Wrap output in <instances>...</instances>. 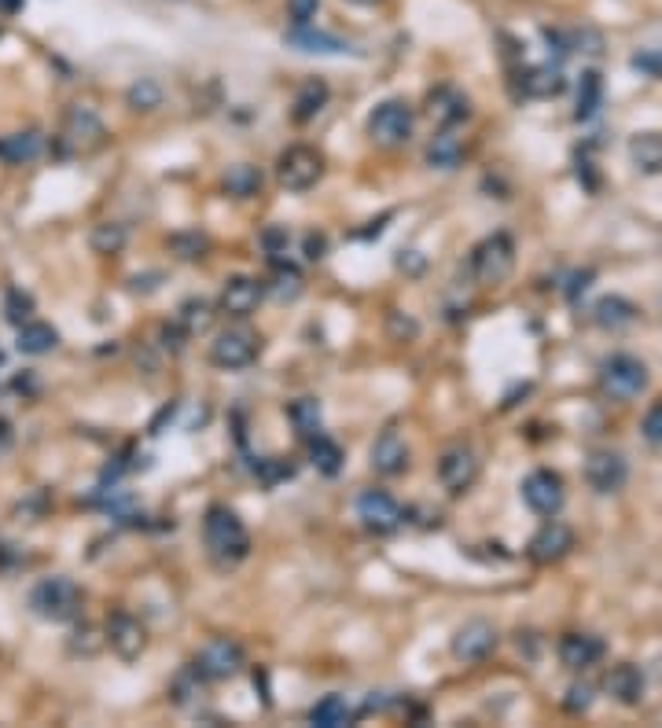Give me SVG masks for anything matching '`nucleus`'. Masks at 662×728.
I'll return each instance as SVG.
<instances>
[{
    "label": "nucleus",
    "mask_w": 662,
    "mask_h": 728,
    "mask_svg": "<svg viewBox=\"0 0 662 728\" xmlns=\"http://www.w3.org/2000/svg\"><path fill=\"white\" fill-rule=\"evenodd\" d=\"M63 148L70 155H89V151L103 148V140H107V129H103L100 114L92 111V107H70L67 118H63Z\"/></svg>",
    "instance_id": "nucleus-9"
},
{
    "label": "nucleus",
    "mask_w": 662,
    "mask_h": 728,
    "mask_svg": "<svg viewBox=\"0 0 662 728\" xmlns=\"http://www.w3.org/2000/svg\"><path fill=\"white\" fill-rule=\"evenodd\" d=\"M427 118L434 126L453 129L460 118H468V96L453 85H438V89L427 92Z\"/></svg>",
    "instance_id": "nucleus-20"
},
{
    "label": "nucleus",
    "mask_w": 662,
    "mask_h": 728,
    "mask_svg": "<svg viewBox=\"0 0 662 728\" xmlns=\"http://www.w3.org/2000/svg\"><path fill=\"white\" fill-rule=\"evenodd\" d=\"M107 644H111V651H115L122 662H133L144 655V648H148V629H144V622L140 618H133L129 611H115V615H107Z\"/></svg>",
    "instance_id": "nucleus-11"
},
{
    "label": "nucleus",
    "mask_w": 662,
    "mask_h": 728,
    "mask_svg": "<svg viewBox=\"0 0 662 728\" xmlns=\"http://www.w3.org/2000/svg\"><path fill=\"white\" fill-rule=\"evenodd\" d=\"M126 225H118V221H100V225H92L89 232V247L96 254H118L122 247H126Z\"/></svg>",
    "instance_id": "nucleus-35"
},
{
    "label": "nucleus",
    "mask_w": 662,
    "mask_h": 728,
    "mask_svg": "<svg viewBox=\"0 0 662 728\" xmlns=\"http://www.w3.org/2000/svg\"><path fill=\"white\" fill-rule=\"evenodd\" d=\"M493 648H497V629L490 622H482V618L464 622L457 629V637H453V659L460 662H482Z\"/></svg>",
    "instance_id": "nucleus-16"
},
{
    "label": "nucleus",
    "mask_w": 662,
    "mask_h": 728,
    "mask_svg": "<svg viewBox=\"0 0 662 728\" xmlns=\"http://www.w3.org/2000/svg\"><path fill=\"white\" fill-rule=\"evenodd\" d=\"M287 420L295 423L298 438H313V434H320V401L317 398H298L287 405Z\"/></svg>",
    "instance_id": "nucleus-33"
},
{
    "label": "nucleus",
    "mask_w": 662,
    "mask_h": 728,
    "mask_svg": "<svg viewBox=\"0 0 662 728\" xmlns=\"http://www.w3.org/2000/svg\"><path fill=\"white\" fill-rule=\"evenodd\" d=\"M30 611L45 622H70L81 611V589L63 574L37 581L30 592Z\"/></svg>",
    "instance_id": "nucleus-2"
},
{
    "label": "nucleus",
    "mask_w": 662,
    "mask_h": 728,
    "mask_svg": "<svg viewBox=\"0 0 662 728\" xmlns=\"http://www.w3.org/2000/svg\"><path fill=\"white\" fill-rule=\"evenodd\" d=\"M324 251H328V239L313 236V232H309V236H306V258H309V262H320V258H324Z\"/></svg>",
    "instance_id": "nucleus-46"
},
{
    "label": "nucleus",
    "mask_w": 662,
    "mask_h": 728,
    "mask_svg": "<svg viewBox=\"0 0 662 728\" xmlns=\"http://www.w3.org/2000/svg\"><path fill=\"white\" fill-rule=\"evenodd\" d=\"M273 295L280 298V302H295L298 295H302V276H298V269H276L273 276Z\"/></svg>",
    "instance_id": "nucleus-39"
},
{
    "label": "nucleus",
    "mask_w": 662,
    "mask_h": 728,
    "mask_svg": "<svg viewBox=\"0 0 662 728\" xmlns=\"http://www.w3.org/2000/svg\"><path fill=\"white\" fill-rule=\"evenodd\" d=\"M567 695H571V699H567V710H574V714L593 706V688H589V684H574Z\"/></svg>",
    "instance_id": "nucleus-45"
},
{
    "label": "nucleus",
    "mask_w": 662,
    "mask_h": 728,
    "mask_svg": "<svg viewBox=\"0 0 662 728\" xmlns=\"http://www.w3.org/2000/svg\"><path fill=\"white\" fill-rule=\"evenodd\" d=\"M41 151H45V137H41L37 129H23V133L0 137V162H8V166H26V162H34Z\"/></svg>",
    "instance_id": "nucleus-23"
},
{
    "label": "nucleus",
    "mask_w": 662,
    "mask_h": 728,
    "mask_svg": "<svg viewBox=\"0 0 662 728\" xmlns=\"http://www.w3.org/2000/svg\"><path fill=\"white\" fill-rule=\"evenodd\" d=\"M479 478V456L468 445H449L442 460H438V482L449 493H468Z\"/></svg>",
    "instance_id": "nucleus-13"
},
{
    "label": "nucleus",
    "mask_w": 662,
    "mask_h": 728,
    "mask_svg": "<svg viewBox=\"0 0 662 728\" xmlns=\"http://www.w3.org/2000/svg\"><path fill=\"white\" fill-rule=\"evenodd\" d=\"M30 309H34V298L23 295V291H8V306H4V313H8V320H12V324H23V320H30Z\"/></svg>",
    "instance_id": "nucleus-41"
},
{
    "label": "nucleus",
    "mask_w": 662,
    "mask_h": 728,
    "mask_svg": "<svg viewBox=\"0 0 662 728\" xmlns=\"http://www.w3.org/2000/svg\"><path fill=\"white\" fill-rule=\"evenodd\" d=\"M600 100H604V81H600L596 70H585L582 85H578V111H574V118H578V122L593 118V114L600 111Z\"/></svg>",
    "instance_id": "nucleus-36"
},
{
    "label": "nucleus",
    "mask_w": 662,
    "mask_h": 728,
    "mask_svg": "<svg viewBox=\"0 0 662 728\" xmlns=\"http://www.w3.org/2000/svg\"><path fill=\"white\" fill-rule=\"evenodd\" d=\"M203 681H232L243 670V648L229 637H214L210 644H203V651L195 655L192 666Z\"/></svg>",
    "instance_id": "nucleus-8"
},
{
    "label": "nucleus",
    "mask_w": 662,
    "mask_h": 728,
    "mask_svg": "<svg viewBox=\"0 0 662 728\" xmlns=\"http://www.w3.org/2000/svg\"><path fill=\"white\" fill-rule=\"evenodd\" d=\"M626 456L615 453V449H596V453H589V460H585V482L593 486L596 493H618L622 486H626Z\"/></svg>",
    "instance_id": "nucleus-14"
},
{
    "label": "nucleus",
    "mask_w": 662,
    "mask_h": 728,
    "mask_svg": "<svg viewBox=\"0 0 662 728\" xmlns=\"http://www.w3.org/2000/svg\"><path fill=\"white\" fill-rule=\"evenodd\" d=\"M600 659H604V640L593 637V633H567L560 640V662L567 670L582 673L589 666H596Z\"/></svg>",
    "instance_id": "nucleus-21"
},
{
    "label": "nucleus",
    "mask_w": 662,
    "mask_h": 728,
    "mask_svg": "<svg viewBox=\"0 0 662 728\" xmlns=\"http://www.w3.org/2000/svg\"><path fill=\"white\" fill-rule=\"evenodd\" d=\"M563 501H567V490H563V478L556 475V471L541 467V471H534V475H526L523 504L534 515H545V519H552V515L563 508Z\"/></svg>",
    "instance_id": "nucleus-10"
},
{
    "label": "nucleus",
    "mask_w": 662,
    "mask_h": 728,
    "mask_svg": "<svg viewBox=\"0 0 662 728\" xmlns=\"http://www.w3.org/2000/svg\"><path fill=\"white\" fill-rule=\"evenodd\" d=\"M515 269V243L504 232H493V236H486L471 251V273H475V280L486 287H497L504 284L508 276H512Z\"/></svg>",
    "instance_id": "nucleus-3"
},
{
    "label": "nucleus",
    "mask_w": 662,
    "mask_h": 728,
    "mask_svg": "<svg viewBox=\"0 0 662 728\" xmlns=\"http://www.w3.org/2000/svg\"><path fill=\"white\" fill-rule=\"evenodd\" d=\"M265 298V287L254 280V276H232V280H225V287H221V298H217V306H221V313L232 320H247L254 313V309L262 306Z\"/></svg>",
    "instance_id": "nucleus-15"
},
{
    "label": "nucleus",
    "mask_w": 662,
    "mask_h": 728,
    "mask_svg": "<svg viewBox=\"0 0 662 728\" xmlns=\"http://www.w3.org/2000/svg\"><path fill=\"white\" fill-rule=\"evenodd\" d=\"M633 67L651 74V78H662V48H655V52H637V56H633Z\"/></svg>",
    "instance_id": "nucleus-44"
},
{
    "label": "nucleus",
    "mask_w": 662,
    "mask_h": 728,
    "mask_svg": "<svg viewBox=\"0 0 662 728\" xmlns=\"http://www.w3.org/2000/svg\"><path fill=\"white\" fill-rule=\"evenodd\" d=\"M593 320H596V324H600V328L618 331V328H629V324L637 320V309L629 306L626 298L611 295V298H600V302H596Z\"/></svg>",
    "instance_id": "nucleus-30"
},
{
    "label": "nucleus",
    "mask_w": 662,
    "mask_h": 728,
    "mask_svg": "<svg viewBox=\"0 0 662 728\" xmlns=\"http://www.w3.org/2000/svg\"><path fill=\"white\" fill-rule=\"evenodd\" d=\"M221 184H225V192H229L232 199H251V195L262 192V170L240 162V166H229V173H225V181Z\"/></svg>",
    "instance_id": "nucleus-32"
},
{
    "label": "nucleus",
    "mask_w": 662,
    "mask_h": 728,
    "mask_svg": "<svg viewBox=\"0 0 662 728\" xmlns=\"http://www.w3.org/2000/svg\"><path fill=\"white\" fill-rule=\"evenodd\" d=\"M254 475L262 478L265 486H276V482H284V478H291L295 475V467L291 464H284V460H258V464H254Z\"/></svg>",
    "instance_id": "nucleus-40"
},
{
    "label": "nucleus",
    "mask_w": 662,
    "mask_h": 728,
    "mask_svg": "<svg viewBox=\"0 0 662 728\" xmlns=\"http://www.w3.org/2000/svg\"><path fill=\"white\" fill-rule=\"evenodd\" d=\"M629 162L640 173H662V133H637L629 140Z\"/></svg>",
    "instance_id": "nucleus-28"
},
{
    "label": "nucleus",
    "mask_w": 662,
    "mask_h": 728,
    "mask_svg": "<svg viewBox=\"0 0 662 728\" xmlns=\"http://www.w3.org/2000/svg\"><path fill=\"white\" fill-rule=\"evenodd\" d=\"M15 346H19V353L41 357V353H52L59 346V331L52 324H45V320H23Z\"/></svg>",
    "instance_id": "nucleus-25"
},
{
    "label": "nucleus",
    "mask_w": 662,
    "mask_h": 728,
    "mask_svg": "<svg viewBox=\"0 0 662 728\" xmlns=\"http://www.w3.org/2000/svg\"><path fill=\"white\" fill-rule=\"evenodd\" d=\"M372 471L376 475H401L405 471V464H409V445H405V438H401L398 427H387V431H379V438L372 442Z\"/></svg>",
    "instance_id": "nucleus-18"
},
{
    "label": "nucleus",
    "mask_w": 662,
    "mask_h": 728,
    "mask_svg": "<svg viewBox=\"0 0 662 728\" xmlns=\"http://www.w3.org/2000/svg\"><path fill=\"white\" fill-rule=\"evenodd\" d=\"M427 166H434V170H453V166H460V159H464V140L453 133V129H442V133H434L431 144H427Z\"/></svg>",
    "instance_id": "nucleus-27"
},
{
    "label": "nucleus",
    "mask_w": 662,
    "mask_h": 728,
    "mask_svg": "<svg viewBox=\"0 0 662 728\" xmlns=\"http://www.w3.org/2000/svg\"><path fill=\"white\" fill-rule=\"evenodd\" d=\"M567 89V78L560 74V67H530L526 74H519V92L530 100H552Z\"/></svg>",
    "instance_id": "nucleus-24"
},
{
    "label": "nucleus",
    "mask_w": 662,
    "mask_h": 728,
    "mask_svg": "<svg viewBox=\"0 0 662 728\" xmlns=\"http://www.w3.org/2000/svg\"><path fill=\"white\" fill-rule=\"evenodd\" d=\"M309 721L320 728H339L350 721V703H346L343 695H324L320 703H313L309 710Z\"/></svg>",
    "instance_id": "nucleus-34"
},
{
    "label": "nucleus",
    "mask_w": 662,
    "mask_h": 728,
    "mask_svg": "<svg viewBox=\"0 0 662 728\" xmlns=\"http://www.w3.org/2000/svg\"><path fill=\"white\" fill-rule=\"evenodd\" d=\"M640 431H644V438H648L651 445H659L662 449V401L648 409V416H644V423H640Z\"/></svg>",
    "instance_id": "nucleus-42"
},
{
    "label": "nucleus",
    "mask_w": 662,
    "mask_h": 728,
    "mask_svg": "<svg viewBox=\"0 0 662 728\" xmlns=\"http://www.w3.org/2000/svg\"><path fill=\"white\" fill-rule=\"evenodd\" d=\"M604 684H607V692L615 695L622 706H637L640 699H644V673H640L633 662H618V666H611Z\"/></svg>",
    "instance_id": "nucleus-22"
},
{
    "label": "nucleus",
    "mask_w": 662,
    "mask_h": 728,
    "mask_svg": "<svg viewBox=\"0 0 662 728\" xmlns=\"http://www.w3.org/2000/svg\"><path fill=\"white\" fill-rule=\"evenodd\" d=\"M343 445L339 442H331L328 434H313V438H309V464L317 467L320 475H339V471H343Z\"/></svg>",
    "instance_id": "nucleus-29"
},
{
    "label": "nucleus",
    "mask_w": 662,
    "mask_h": 728,
    "mask_svg": "<svg viewBox=\"0 0 662 728\" xmlns=\"http://www.w3.org/2000/svg\"><path fill=\"white\" fill-rule=\"evenodd\" d=\"M173 324H177V331H181L184 339H195V335L210 331V324H214V306L206 298H188V302L177 306Z\"/></svg>",
    "instance_id": "nucleus-26"
},
{
    "label": "nucleus",
    "mask_w": 662,
    "mask_h": 728,
    "mask_svg": "<svg viewBox=\"0 0 662 728\" xmlns=\"http://www.w3.org/2000/svg\"><path fill=\"white\" fill-rule=\"evenodd\" d=\"M346 4H357V8H376V4H383V0H346Z\"/></svg>",
    "instance_id": "nucleus-49"
},
{
    "label": "nucleus",
    "mask_w": 662,
    "mask_h": 728,
    "mask_svg": "<svg viewBox=\"0 0 662 728\" xmlns=\"http://www.w3.org/2000/svg\"><path fill=\"white\" fill-rule=\"evenodd\" d=\"M284 45L295 48V52H306V56H346V52H354V45H350V41L328 34V30H313L309 23L295 26V30H287Z\"/></svg>",
    "instance_id": "nucleus-17"
},
{
    "label": "nucleus",
    "mask_w": 662,
    "mask_h": 728,
    "mask_svg": "<svg viewBox=\"0 0 662 728\" xmlns=\"http://www.w3.org/2000/svg\"><path fill=\"white\" fill-rule=\"evenodd\" d=\"M644 387H648V364L637 361L633 353H615L600 368V390H604L607 398L629 401L637 398Z\"/></svg>",
    "instance_id": "nucleus-5"
},
{
    "label": "nucleus",
    "mask_w": 662,
    "mask_h": 728,
    "mask_svg": "<svg viewBox=\"0 0 662 728\" xmlns=\"http://www.w3.org/2000/svg\"><path fill=\"white\" fill-rule=\"evenodd\" d=\"M162 103V89L151 78H140L133 89H129V107L133 111H155Z\"/></svg>",
    "instance_id": "nucleus-37"
},
{
    "label": "nucleus",
    "mask_w": 662,
    "mask_h": 728,
    "mask_svg": "<svg viewBox=\"0 0 662 728\" xmlns=\"http://www.w3.org/2000/svg\"><path fill=\"white\" fill-rule=\"evenodd\" d=\"M324 103H328V85H324V81H317V78H309L306 85L298 89L291 118H295V122H313V118L324 111Z\"/></svg>",
    "instance_id": "nucleus-31"
},
{
    "label": "nucleus",
    "mask_w": 662,
    "mask_h": 728,
    "mask_svg": "<svg viewBox=\"0 0 662 728\" xmlns=\"http://www.w3.org/2000/svg\"><path fill=\"white\" fill-rule=\"evenodd\" d=\"M571 548H574L571 526L556 523V519H548V523L530 537V559H534V563H556V559H563Z\"/></svg>",
    "instance_id": "nucleus-19"
},
{
    "label": "nucleus",
    "mask_w": 662,
    "mask_h": 728,
    "mask_svg": "<svg viewBox=\"0 0 662 728\" xmlns=\"http://www.w3.org/2000/svg\"><path fill=\"white\" fill-rule=\"evenodd\" d=\"M412 129H416V114L405 100H383L368 114V137L383 144V148H401L409 144Z\"/></svg>",
    "instance_id": "nucleus-4"
},
{
    "label": "nucleus",
    "mask_w": 662,
    "mask_h": 728,
    "mask_svg": "<svg viewBox=\"0 0 662 728\" xmlns=\"http://www.w3.org/2000/svg\"><path fill=\"white\" fill-rule=\"evenodd\" d=\"M19 8H23V0H0V12L4 15H15Z\"/></svg>",
    "instance_id": "nucleus-48"
},
{
    "label": "nucleus",
    "mask_w": 662,
    "mask_h": 728,
    "mask_svg": "<svg viewBox=\"0 0 662 728\" xmlns=\"http://www.w3.org/2000/svg\"><path fill=\"white\" fill-rule=\"evenodd\" d=\"M317 8H320V0H287V12H291V23L295 26L313 23Z\"/></svg>",
    "instance_id": "nucleus-43"
},
{
    "label": "nucleus",
    "mask_w": 662,
    "mask_h": 728,
    "mask_svg": "<svg viewBox=\"0 0 662 728\" xmlns=\"http://www.w3.org/2000/svg\"><path fill=\"white\" fill-rule=\"evenodd\" d=\"M258 350H262L258 331H251V328H225L214 342H210V364L225 368V372H240V368L254 364Z\"/></svg>",
    "instance_id": "nucleus-7"
},
{
    "label": "nucleus",
    "mask_w": 662,
    "mask_h": 728,
    "mask_svg": "<svg viewBox=\"0 0 662 728\" xmlns=\"http://www.w3.org/2000/svg\"><path fill=\"white\" fill-rule=\"evenodd\" d=\"M357 519L365 523V530L383 537V534H394V530H398L405 512H401V504L394 501L387 490H368L357 497Z\"/></svg>",
    "instance_id": "nucleus-12"
},
{
    "label": "nucleus",
    "mask_w": 662,
    "mask_h": 728,
    "mask_svg": "<svg viewBox=\"0 0 662 728\" xmlns=\"http://www.w3.org/2000/svg\"><path fill=\"white\" fill-rule=\"evenodd\" d=\"M12 438H15V434H12V423L0 416V456L12 449Z\"/></svg>",
    "instance_id": "nucleus-47"
},
{
    "label": "nucleus",
    "mask_w": 662,
    "mask_h": 728,
    "mask_svg": "<svg viewBox=\"0 0 662 728\" xmlns=\"http://www.w3.org/2000/svg\"><path fill=\"white\" fill-rule=\"evenodd\" d=\"M320 177H324V155L309 144H295L276 159V181L284 184L287 192H309Z\"/></svg>",
    "instance_id": "nucleus-6"
},
{
    "label": "nucleus",
    "mask_w": 662,
    "mask_h": 728,
    "mask_svg": "<svg viewBox=\"0 0 662 728\" xmlns=\"http://www.w3.org/2000/svg\"><path fill=\"white\" fill-rule=\"evenodd\" d=\"M206 236H199V232H181V236L170 239V251L177 254V258H184V262H195V258H203L206 254Z\"/></svg>",
    "instance_id": "nucleus-38"
},
{
    "label": "nucleus",
    "mask_w": 662,
    "mask_h": 728,
    "mask_svg": "<svg viewBox=\"0 0 662 728\" xmlns=\"http://www.w3.org/2000/svg\"><path fill=\"white\" fill-rule=\"evenodd\" d=\"M203 537H206V548H210V556L221 563V567H232V563H240L247 559L251 552V534H247V526L243 519L232 508L225 504H214L203 519Z\"/></svg>",
    "instance_id": "nucleus-1"
}]
</instances>
